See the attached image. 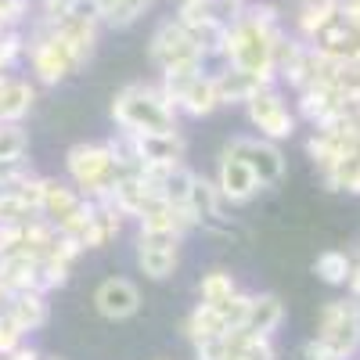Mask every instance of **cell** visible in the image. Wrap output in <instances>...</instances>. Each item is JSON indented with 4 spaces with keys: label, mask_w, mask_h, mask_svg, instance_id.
I'll return each instance as SVG.
<instances>
[{
    "label": "cell",
    "mask_w": 360,
    "mask_h": 360,
    "mask_svg": "<svg viewBox=\"0 0 360 360\" xmlns=\"http://www.w3.org/2000/svg\"><path fill=\"white\" fill-rule=\"evenodd\" d=\"M176 105L162 83H127L112 98V123L127 134H166L176 130Z\"/></svg>",
    "instance_id": "cell-1"
},
{
    "label": "cell",
    "mask_w": 360,
    "mask_h": 360,
    "mask_svg": "<svg viewBox=\"0 0 360 360\" xmlns=\"http://www.w3.org/2000/svg\"><path fill=\"white\" fill-rule=\"evenodd\" d=\"M288 33V29H285ZM281 33V37H285ZM281 37L263 33L259 25H252L245 15L227 25V40H224V62L238 72H249L259 83H278V69H274V44Z\"/></svg>",
    "instance_id": "cell-2"
},
{
    "label": "cell",
    "mask_w": 360,
    "mask_h": 360,
    "mask_svg": "<svg viewBox=\"0 0 360 360\" xmlns=\"http://www.w3.org/2000/svg\"><path fill=\"white\" fill-rule=\"evenodd\" d=\"M65 173H69V184L90 198V202H101L112 184H115V159H112V148L108 141H79L65 152Z\"/></svg>",
    "instance_id": "cell-3"
},
{
    "label": "cell",
    "mask_w": 360,
    "mask_h": 360,
    "mask_svg": "<svg viewBox=\"0 0 360 360\" xmlns=\"http://www.w3.org/2000/svg\"><path fill=\"white\" fill-rule=\"evenodd\" d=\"M321 346H328L339 360H356L360 356V299L356 295H342L324 303L317 314V335Z\"/></svg>",
    "instance_id": "cell-4"
},
{
    "label": "cell",
    "mask_w": 360,
    "mask_h": 360,
    "mask_svg": "<svg viewBox=\"0 0 360 360\" xmlns=\"http://www.w3.org/2000/svg\"><path fill=\"white\" fill-rule=\"evenodd\" d=\"M148 58H152V65L162 76H184V72L205 69V54L198 51L191 33L176 18H166L152 33V40H148Z\"/></svg>",
    "instance_id": "cell-5"
},
{
    "label": "cell",
    "mask_w": 360,
    "mask_h": 360,
    "mask_svg": "<svg viewBox=\"0 0 360 360\" xmlns=\"http://www.w3.org/2000/svg\"><path fill=\"white\" fill-rule=\"evenodd\" d=\"M245 115H249V123L259 130V137L266 141H288L295 134V123H299V115L288 108L285 94H281V86L278 83H263L252 90V98L245 101Z\"/></svg>",
    "instance_id": "cell-6"
},
{
    "label": "cell",
    "mask_w": 360,
    "mask_h": 360,
    "mask_svg": "<svg viewBox=\"0 0 360 360\" xmlns=\"http://www.w3.org/2000/svg\"><path fill=\"white\" fill-rule=\"evenodd\" d=\"M166 86V94L173 98L176 112L188 119H205L220 108V94H217V79L213 72H184V76H162L159 79Z\"/></svg>",
    "instance_id": "cell-7"
},
{
    "label": "cell",
    "mask_w": 360,
    "mask_h": 360,
    "mask_svg": "<svg viewBox=\"0 0 360 360\" xmlns=\"http://www.w3.org/2000/svg\"><path fill=\"white\" fill-rule=\"evenodd\" d=\"M224 152L245 159L263 188H278L285 180V152H281L278 141H266V137H231Z\"/></svg>",
    "instance_id": "cell-8"
},
{
    "label": "cell",
    "mask_w": 360,
    "mask_h": 360,
    "mask_svg": "<svg viewBox=\"0 0 360 360\" xmlns=\"http://www.w3.org/2000/svg\"><path fill=\"white\" fill-rule=\"evenodd\" d=\"M217 191H220L224 205H245V202H252V198L263 191V184L256 180V173H252V166H249L245 159H238V155H231V152H220Z\"/></svg>",
    "instance_id": "cell-9"
},
{
    "label": "cell",
    "mask_w": 360,
    "mask_h": 360,
    "mask_svg": "<svg viewBox=\"0 0 360 360\" xmlns=\"http://www.w3.org/2000/svg\"><path fill=\"white\" fill-rule=\"evenodd\" d=\"M137 266L144 278L166 281L180 266V242L162 234H137Z\"/></svg>",
    "instance_id": "cell-10"
},
{
    "label": "cell",
    "mask_w": 360,
    "mask_h": 360,
    "mask_svg": "<svg viewBox=\"0 0 360 360\" xmlns=\"http://www.w3.org/2000/svg\"><path fill=\"white\" fill-rule=\"evenodd\" d=\"M137 224H141V234H162V238H176V242H184V234L198 227L191 209L173 205V202H152L137 217Z\"/></svg>",
    "instance_id": "cell-11"
},
{
    "label": "cell",
    "mask_w": 360,
    "mask_h": 360,
    "mask_svg": "<svg viewBox=\"0 0 360 360\" xmlns=\"http://www.w3.org/2000/svg\"><path fill=\"white\" fill-rule=\"evenodd\" d=\"M94 310L105 321H130L141 310V292L130 278H105L94 288Z\"/></svg>",
    "instance_id": "cell-12"
},
{
    "label": "cell",
    "mask_w": 360,
    "mask_h": 360,
    "mask_svg": "<svg viewBox=\"0 0 360 360\" xmlns=\"http://www.w3.org/2000/svg\"><path fill=\"white\" fill-rule=\"evenodd\" d=\"M4 314L22 328L25 335L40 332V328L47 324V317H51L47 292H40V288H22V292H11V295H8V303H4Z\"/></svg>",
    "instance_id": "cell-13"
},
{
    "label": "cell",
    "mask_w": 360,
    "mask_h": 360,
    "mask_svg": "<svg viewBox=\"0 0 360 360\" xmlns=\"http://www.w3.org/2000/svg\"><path fill=\"white\" fill-rule=\"evenodd\" d=\"M314 47L321 54H328L332 62H339V65H360V29L342 22V18H335L332 25H328L314 40Z\"/></svg>",
    "instance_id": "cell-14"
},
{
    "label": "cell",
    "mask_w": 360,
    "mask_h": 360,
    "mask_svg": "<svg viewBox=\"0 0 360 360\" xmlns=\"http://www.w3.org/2000/svg\"><path fill=\"white\" fill-rule=\"evenodd\" d=\"M137 137V152L144 159V166H176L184 162L188 141L180 137V130H166V134H134Z\"/></svg>",
    "instance_id": "cell-15"
},
{
    "label": "cell",
    "mask_w": 360,
    "mask_h": 360,
    "mask_svg": "<svg viewBox=\"0 0 360 360\" xmlns=\"http://www.w3.org/2000/svg\"><path fill=\"white\" fill-rule=\"evenodd\" d=\"M281 324H285V303H281V295H278V292H256L252 303H249L245 332L274 339Z\"/></svg>",
    "instance_id": "cell-16"
},
{
    "label": "cell",
    "mask_w": 360,
    "mask_h": 360,
    "mask_svg": "<svg viewBox=\"0 0 360 360\" xmlns=\"http://www.w3.org/2000/svg\"><path fill=\"white\" fill-rule=\"evenodd\" d=\"M335 18H339V0H299V8H295V37L314 44Z\"/></svg>",
    "instance_id": "cell-17"
},
{
    "label": "cell",
    "mask_w": 360,
    "mask_h": 360,
    "mask_svg": "<svg viewBox=\"0 0 360 360\" xmlns=\"http://www.w3.org/2000/svg\"><path fill=\"white\" fill-rule=\"evenodd\" d=\"M83 202V195L72 188V184H65V180H54V176H44V188H40V205H37V213L44 217V220H51V224H58V220H65L72 209Z\"/></svg>",
    "instance_id": "cell-18"
},
{
    "label": "cell",
    "mask_w": 360,
    "mask_h": 360,
    "mask_svg": "<svg viewBox=\"0 0 360 360\" xmlns=\"http://www.w3.org/2000/svg\"><path fill=\"white\" fill-rule=\"evenodd\" d=\"M123 220L127 217L119 213V209L94 202V217H90V224L83 231V249H105V245H112L119 238V231H123Z\"/></svg>",
    "instance_id": "cell-19"
},
{
    "label": "cell",
    "mask_w": 360,
    "mask_h": 360,
    "mask_svg": "<svg viewBox=\"0 0 360 360\" xmlns=\"http://www.w3.org/2000/svg\"><path fill=\"white\" fill-rule=\"evenodd\" d=\"M188 209L195 213L198 227L217 224L220 213H224V198H220V191H217V180L195 173V184H191V195H188Z\"/></svg>",
    "instance_id": "cell-20"
},
{
    "label": "cell",
    "mask_w": 360,
    "mask_h": 360,
    "mask_svg": "<svg viewBox=\"0 0 360 360\" xmlns=\"http://www.w3.org/2000/svg\"><path fill=\"white\" fill-rule=\"evenodd\" d=\"M217 335H227L224 314H220V307L202 303V299H198V307L184 317V339L195 346V342H202V339H217Z\"/></svg>",
    "instance_id": "cell-21"
},
{
    "label": "cell",
    "mask_w": 360,
    "mask_h": 360,
    "mask_svg": "<svg viewBox=\"0 0 360 360\" xmlns=\"http://www.w3.org/2000/svg\"><path fill=\"white\" fill-rule=\"evenodd\" d=\"M213 79H217V94H220V105H245L249 98H252V90L256 86H263L256 76H249V72H238V69H224V72H213Z\"/></svg>",
    "instance_id": "cell-22"
},
{
    "label": "cell",
    "mask_w": 360,
    "mask_h": 360,
    "mask_svg": "<svg viewBox=\"0 0 360 360\" xmlns=\"http://www.w3.org/2000/svg\"><path fill=\"white\" fill-rule=\"evenodd\" d=\"M324 188L328 191H349V195H360V148L346 152L328 173H321Z\"/></svg>",
    "instance_id": "cell-23"
},
{
    "label": "cell",
    "mask_w": 360,
    "mask_h": 360,
    "mask_svg": "<svg viewBox=\"0 0 360 360\" xmlns=\"http://www.w3.org/2000/svg\"><path fill=\"white\" fill-rule=\"evenodd\" d=\"M148 8H152V0H101V25L130 29Z\"/></svg>",
    "instance_id": "cell-24"
},
{
    "label": "cell",
    "mask_w": 360,
    "mask_h": 360,
    "mask_svg": "<svg viewBox=\"0 0 360 360\" xmlns=\"http://www.w3.org/2000/svg\"><path fill=\"white\" fill-rule=\"evenodd\" d=\"M349 270H353V259L342 252V249H328L314 259V274L324 281V285H335V288H346L349 281Z\"/></svg>",
    "instance_id": "cell-25"
},
{
    "label": "cell",
    "mask_w": 360,
    "mask_h": 360,
    "mask_svg": "<svg viewBox=\"0 0 360 360\" xmlns=\"http://www.w3.org/2000/svg\"><path fill=\"white\" fill-rule=\"evenodd\" d=\"M238 292V281H234V274L231 270H205V274L198 278V299L202 303H213V307H220V303H227V299Z\"/></svg>",
    "instance_id": "cell-26"
},
{
    "label": "cell",
    "mask_w": 360,
    "mask_h": 360,
    "mask_svg": "<svg viewBox=\"0 0 360 360\" xmlns=\"http://www.w3.org/2000/svg\"><path fill=\"white\" fill-rule=\"evenodd\" d=\"M29 155V130L11 119H0V162H22Z\"/></svg>",
    "instance_id": "cell-27"
},
{
    "label": "cell",
    "mask_w": 360,
    "mask_h": 360,
    "mask_svg": "<svg viewBox=\"0 0 360 360\" xmlns=\"http://www.w3.org/2000/svg\"><path fill=\"white\" fill-rule=\"evenodd\" d=\"M25 62V29H0V72H15Z\"/></svg>",
    "instance_id": "cell-28"
},
{
    "label": "cell",
    "mask_w": 360,
    "mask_h": 360,
    "mask_svg": "<svg viewBox=\"0 0 360 360\" xmlns=\"http://www.w3.org/2000/svg\"><path fill=\"white\" fill-rule=\"evenodd\" d=\"M33 217H40V213H37V209L29 205L18 191L0 188V224L11 227V224H25V220H33Z\"/></svg>",
    "instance_id": "cell-29"
},
{
    "label": "cell",
    "mask_w": 360,
    "mask_h": 360,
    "mask_svg": "<svg viewBox=\"0 0 360 360\" xmlns=\"http://www.w3.org/2000/svg\"><path fill=\"white\" fill-rule=\"evenodd\" d=\"M249 303H252V292H242L238 288L227 303H220V314H224V324L227 332H234V328H245V317H249Z\"/></svg>",
    "instance_id": "cell-30"
},
{
    "label": "cell",
    "mask_w": 360,
    "mask_h": 360,
    "mask_svg": "<svg viewBox=\"0 0 360 360\" xmlns=\"http://www.w3.org/2000/svg\"><path fill=\"white\" fill-rule=\"evenodd\" d=\"M33 22V0H0V29H22Z\"/></svg>",
    "instance_id": "cell-31"
},
{
    "label": "cell",
    "mask_w": 360,
    "mask_h": 360,
    "mask_svg": "<svg viewBox=\"0 0 360 360\" xmlns=\"http://www.w3.org/2000/svg\"><path fill=\"white\" fill-rule=\"evenodd\" d=\"M25 342V332H22V328L4 314V310H0V356H8V353H15L18 346Z\"/></svg>",
    "instance_id": "cell-32"
},
{
    "label": "cell",
    "mask_w": 360,
    "mask_h": 360,
    "mask_svg": "<svg viewBox=\"0 0 360 360\" xmlns=\"http://www.w3.org/2000/svg\"><path fill=\"white\" fill-rule=\"evenodd\" d=\"M224 356H227V335L195 342V360H224Z\"/></svg>",
    "instance_id": "cell-33"
},
{
    "label": "cell",
    "mask_w": 360,
    "mask_h": 360,
    "mask_svg": "<svg viewBox=\"0 0 360 360\" xmlns=\"http://www.w3.org/2000/svg\"><path fill=\"white\" fill-rule=\"evenodd\" d=\"M292 360H339L332 349H328V346H321L317 339H310V342H303V346H299L295 349V356Z\"/></svg>",
    "instance_id": "cell-34"
},
{
    "label": "cell",
    "mask_w": 360,
    "mask_h": 360,
    "mask_svg": "<svg viewBox=\"0 0 360 360\" xmlns=\"http://www.w3.org/2000/svg\"><path fill=\"white\" fill-rule=\"evenodd\" d=\"M44 353L37 349V346H29V342H22L15 353H8V356H0V360H40Z\"/></svg>",
    "instance_id": "cell-35"
},
{
    "label": "cell",
    "mask_w": 360,
    "mask_h": 360,
    "mask_svg": "<svg viewBox=\"0 0 360 360\" xmlns=\"http://www.w3.org/2000/svg\"><path fill=\"white\" fill-rule=\"evenodd\" d=\"M346 292L360 299V263H353V270H349V281H346Z\"/></svg>",
    "instance_id": "cell-36"
},
{
    "label": "cell",
    "mask_w": 360,
    "mask_h": 360,
    "mask_svg": "<svg viewBox=\"0 0 360 360\" xmlns=\"http://www.w3.org/2000/svg\"><path fill=\"white\" fill-rule=\"evenodd\" d=\"M224 360H249V356H245V353H238V349H231V346H227V356H224Z\"/></svg>",
    "instance_id": "cell-37"
},
{
    "label": "cell",
    "mask_w": 360,
    "mask_h": 360,
    "mask_svg": "<svg viewBox=\"0 0 360 360\" xmlns=\"http://www.w3.org/2000/svg\"><path fill=\"white\" fill-rule=\"evenodd\" d=\"M40 360H62V356H40Z\"/></svg>",
    "instance_id": "cell-38"
},
{
    "label": "cell",
    "mask_w": 360,
    "mask_h": 360,
    "mask_svg": "<svg viewBox=\"0 0 360 360\" xmlns=\"http://www.w3.org/2000/svg\"><path fill=\"white\" fill-rule=\"evenodd\" d=\"M295 4H299V0H295Z\"/></svg>",
    "instance_id": "cell-39"
}]
</instances>
